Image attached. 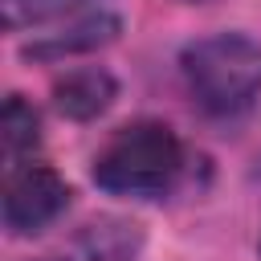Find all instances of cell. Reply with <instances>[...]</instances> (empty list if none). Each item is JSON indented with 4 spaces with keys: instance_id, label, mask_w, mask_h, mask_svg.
<instances>
[{
    "instance_id": "cell-1",
    "label": "cell",
    "mask_w": 261,
    "mask_h": 261,
    "mask_svg": "<svg viewBox=\"0 0 261 261\" xmlns=\"http://www.w3.org/2000/svg\"><path fill=\"white\" fill-rule=\"evenodd\" d=\"M184 167V147L167 122H130L94 155V184L110 196H163Z\"/></svg>"
},
{
    "instance_id": "cell-2",
    "label": "cell",
    "mask_w": 261,
    "mask_h": 261,
    "mask_svg": "<svg viewBox=\"0 0 261 261\" xmlns=\"http://www.w3.org/2000/svg\"><path fill=\"white\" fill-rule=\"evenodd\" d=\"M192 98L208 114H241L261 94V45L245 33H212L179 57Z\"/></svg>"
},
{
    "instance_id": "cell-3",
    "label": "cell",
    "mask_w": 261,
    "mask_h": 261,
    "mask_svg": "<svg viewBox=\"0 0 261 261\" xmlns=\"http://www.w3.org/2000/svg\"><path fill=\"white\" fill-rule=\"evenodd\" d=\"M69 208V184L45 163H12L4 179V228L33 237Z\"/></svg>"
},
{
    "instance_id": "cell-4",
    "label": "cell",
    "mask_w": 261,
    "mask_h": 261,
    "mask_svg": "<svg viewBox=\"0 0 261 261\" xmlns=\"http://www.w3.org/2000/svg\"><path fill=\"white\" fill-rule=\"evenodd\" d=\"M122 20L106 8H94V12H77L69 24L53 29V33H41L24 45L29 57H45V61H61V57H73V53H90V49H102L118 37Z\"/></svg>"
},
{
    "instance_id": "cell-5",
    "label": "cell",
    "mask_w": 261,
    "mask_h": 261,
    "mask_svg": "<svg viewBox=\"0 0 261 261\" xmlns=\"http://www.w3.org/2000/svg\"><path fill=\"white\" fill-rule=\"evenodd\" d=\"M114 94H118L114 77H110L106 69H98V65L69 69L65 77L53 82V106H57L65 118H73V122L98 118V114L114 102Z\"/></svg>"
},
{
    "instance_id": "cell-6",
    "label": "cell",
    "mask_w": 261,
    "mask_h": 261,
    "mask_svg": "<svg viewBox=\"0 0 261 261\" xmlns=\"http://www.w3.org/2000/svg\"><path fill=\"white\" fill-rule=\"evenodd\" d=\"M0 139H4V155H8L12 163L41 143V118H37V110H33L20 94H8V102H4Z\"/></svg>"
},
{
    "instance_id": "cell-7",
    "label": "cell",
    "mask_w": 261,
    "mask_h": 261,
    "mask_svg": "<svg viewBox=\"0 0 261 261\" xmlns=\"http://www.w3.org/2000/svg\"><path fill=\"white\" fill-rule=\"evenodd\" d=\"M192 4H204V0H192Z\"/></svg>"
}]
</instances>
